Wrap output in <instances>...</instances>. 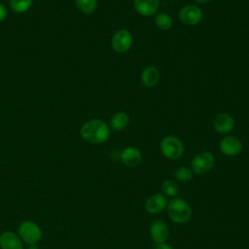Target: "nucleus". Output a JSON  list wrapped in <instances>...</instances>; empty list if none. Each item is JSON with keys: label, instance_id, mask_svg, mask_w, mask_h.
I'll return each instance as SVG.
<instances>
[{"label": "nucleus", "instance_id": "1", "mask_svg": "<svg viewBox=\"0 0 249 249\" xmlns=\"http://www.w3.org/2000/svg\"><path fill=\"white\" fill-rule=\"evenodd\" d=\"M109 133L107 124L98 119L89 120L81 127L82 138L91 144H100L105 142L109 137Z\"/></svg>", "mask_w": 249, "mask_h": 249}, {"label": "nucleus", "instance_id": "2", "mask_svg": "<svg viewBox=\"0 0 249 249\" xmlns=\"http://www.w3.org/2000/svg\"><path fill=\"white\" fill-rule=\"evenodd\" d=\"M167 215L171 221L177 224L187 223L192 217V208L182 198H173L166 206Z\"/></svg>", "mask_w": 249, "mask_h": 249}, {"label": "nucleus", "instance_id": "3", "mask_svg": "<svg viewBox=\"0 0 249 249\" xmlns=\"http://www.w3.org/2000/svg\"><path fill=\"white\" fill-rule=\"evenodd\" d=\"M160 149L162 155L169 160L179 159L184 152L181 140L173 135L163 137L160 143Z\"/></svg>", "mask_w": 249, "mask_h": 249}, {"label": "nucleus", "instance_id": "4", "mask_svg": "<svg viewBox=\"0 0 249 249\" xmlns=\"http://www.w3.org/2000/svg\"><path fill=\"white\" fill-rule=\"evenodd\" d=\"M18 236L20 239L28 244H37L42 237V231L40 227L32 221H24L18 226Z\"/></svg>", "mask_w": 249, "mask_h": 249}, {"label": "nucleus", "instance_id": "5", "mask_svg": "<svg viewBox=\"0 0 249 249\" xmlns=\"http://www.w3.org/2000/svg\"><path fill=\"white\" fill-rule=\"evenodd\" d=\"M215 163V158L212 153L203 151L194 157L191 161L192 171L196 174H204L210 171Z\"/></svg>", "mask_w": 249, "mask_h": 249}, {"label": "nucleus", "instance_id": "6", "mask_svg": "<svg viewBox=\"0 0 249 249\" xmlns=\"http://www.w3.org/2000/svg\"><path fill=\"white\" fill-rule=\"evenodd\" d=\"M132 44V36L126 29H121L117 31L111 40V46L113 50L119 53H126Z\"/></svg>", "mask_w": 249, "mask_h": 249}, {"label": "nucleus", "instance_id": "7", "mask_svg": "<svg viewBox=\"0 0 249 249\" xmlns=\"http://www.w3.org/2000/svg\"><path fill=\"white\" fill-rule=\"evenodd\" d=\"M179 19L186 25H196L200 22L202 18V12L198 6L186 5L178 14Z\"/></svg>", "mask_w": 249, "mask_h": 249}, {"label": "nucleus", "instance_id": "8", "mask_svg": "<svg viewBox=\"0 0 249 249\" xmlns=\"http://www.w3.org/2000/svg\"><path fill=\"white\" fill-rule=\"evenodd\" d=\"M219 149L222 154L229 157H234L241 153L242 143L237 137L226 136L220 141Z\"/></svg>", "mask_w": 249, "mask_h": 249}, {"label": "nucleus", "instance_id": "9", "mask_svg": "<svg viewBox=\"0 0 249 249\" xmlns=\"http://www.w3.org/2000/svg\"><path fill=\"white\" fill-rule=\"evenodd\" d=\"M168 228L163 221L155 220L152 222L150 226V235L156 243H164L168 238Z\"/></svg>", "mask_w": 249, "mask_h": 249}, {"label": "nucleus", "instance_id": "10", "mask_svg": "<svg viewBox=\"0 0 249 249\" xmlns=\"http://www.w3.org/2000/svg\"><path fill=\"white\" fill-rule=\"evenodd\" d=\"M167 206L166 196L160 194H155L148 197L145 202V209L150 214H159Z\"/></svg>", "mask_w": 249, "mask_h": 249}, {"label": "nucleus", "instance_id": "11", "mask_svg": "<svg viewBox=\"0 0 249 249\" xmlns=\"http://www.w3.org/2000/svg\"><path fill=\"white\" fill-rule=\"evenodd\" d=\"M234 121L232 117L227 113H220L213 120V127L219 133H228L232 130Z\"/></svg>", "mask_w": 249, "mask_h": 249}, {"label": "nucleus", "instance_id": "12", "mask_svg": "<svg viewBox=\"0 0 249 249\" xmlns=\"http://www.w3.org/2000/svg\"><path fill=\"white\" fill-rule=\"evenodd\" d=\"M133 6L139 15L150 17L158 12L160 0H134Z\"/></svg>", "mask_w": 249, "mask_h": 249}, {"label": "nucleus", "instance_id": "13", "mask_svg": "<svg viewBox=\"0 0 249 249\" xmlns=\"http://www.w3.org/2000/svg\"><path fill=\"white\" fill-rule=\"evenodd\" d=\"M0 247L2 249H23V243L14 231H6L0 234Z\"/></svg>", "mask_w": 249, "mask_h": 249}, {"label": "nucleus", "instance_id": "14", "mask_svg": "<svg viewBox=\"0 0 249 249\" xmlns=\"http://www.w3.org/2000/svg\"><path fill=\"white\" fill-rule=\"evenodd\" d=\"M121 160L128 167L137 166L142 160L141 152L135 147H127L121 153Z\"/></svg>", "mask_w": 249, "mask_h": 249}, {"label": "nucleus", "instance_id": "15", "mask_svg": "<svg viewBox=\"0 0 249 249\" xmlns=\"http://www.w3.org/2000/svg\"><path fill=\"white\" fill-rule=\"evenodd\" d=\"M160 79L159 70L154 66H147L141 74V82L147 88L156 86Z\"/></svg>", "mask_w": 249, "mask_h": 249}, {"label": "nucleus", "instance_id": "16", "mask_svg": "<svg viewBox=\"0 0 249 249\" xmlns=\"http://www.w3.org/2000/svg\"><path fill=\"white\" fill-rule=\"evenodd\" d=\"M129 123V118L126 113L124 112H118L116 113L111 121H110V126L113 130L120 131L124 129Z\"/></svg>", "mask_w": 249, "mask_h": 249}, {"label": "nucleus", "instance_id": "17", "mask_svg": "<svg viewBox=\"0 0 249 249\" xmlns=\"http://www.w3.org/2000/svg\"><path fill=\"white\" fill-rule=\"evenodd\" d=\"M75 2L78 9L86 15L92 14L97 6V0H75Z\"/></svg>", "mask_w": 249, "mask_h": 249}, {"label": "nucleus", "instance_id": "18", "mask_svg": "<svg viewBox=\"0 0 249 249\" xmlns=\"http://www.w3.org/2000/svg\"><path fill=\"white\" fill-rule=\"evenodd\" d=\"M161 191L163 196L168 197H174L178 195V185L174 180H165L161 184Z\"/></svg>", "mask_w": 249, "mask_h": 249}, {"label": "nucleus", "instance_id": "19", "mask_svg": "<svg viewBox=\"0 0 249 249\" xmlns=\"http://www.w3.org/2000/svg\"><path fill=\"white\" fill-rule=\"evenodd\" d=\"M155 22L156 25L161 30H168L173 23L171 17L165 13L158 14L155 18Z\"/></svg>", "mask_w": 249, "mask_h": 249}, {"label": "nucleus", "instance_id": "20", "mask_svg": "<svg viewBox=\"0 0 249 249\" xmlns=\"http://www.w3.org/2000/svg\"><path fill=\"white\" fill-rule=\"evenodd\" d=\"M32 5V0H10V7L15 13H24Z\"/></svg>", "mask_w": 249, "mask_h": 249}, {"label": "nucleus", "instance_id": "21", "mask_svg": "<svg viewBox=\"0 0 249 249\" xmlns=\"http://www.w3.org/2000/svg\"><path fill=\"white\" fill-rule=\"evenodd\" d=\"M175 179L180 182H188L193 178V172L186 166H179L174 172Z\"/></svg>", "mask_w": 249, "mask_h": 249}, {"label": "nucleus", "instance_id": "22", "mask_svg": "<svg viewBox=\"0 0 249 249\" xmlns=\"http://www.w3.org/2000/svg\"><path fill=\"white\" fill-rule=\"evenodd\" d=\"M7 17V10H6V7L0 3V22L3 21Z\"/></svg>", "mask_w": 249, "mask_h": 249}, {"label": "nucleus", "instance_id": "23", "mask_svg": "<svg viewBox=\"0 0 249 249\" xmlns=\"http://www.w3.org/2000/svg\"><path fill=\"white\" fill-rule=\"evenodd\" d=\"M156 249H173V248H172L170 245H168V244H166V243L164 242V243L159 244Z\"/></svg>", "mask_w": 249, "mask_h": 249}, {"label": "nucleus", "instance_id": "24", "mask_svg": "<svg viewBox=\"0 0 249 249\" xmlns=\"http://www.w3.org/2000/svg\"><path fill=\"white\" fill-rule=\"evenodd\" d=\"M194 1H196L197 3H200V4H206V3L210 2L211 0H194Z\"/></svg>", "mask_w": 249, "mask_h": 249}, {"label": "nucleus", "instance_id": "25", "mask_svg": "<svg viewBox=\"0 0 249 249\" xmlns=\"http://www.w3.org/2000/svg\"><path fill=\"white\" fill-rule=\"evenodd\" d=\"M27 249H38V248H37L36 244H32V245H29Z\"/></svg>", "mask_w": 249, "mask_h": 249}]
</instances>
